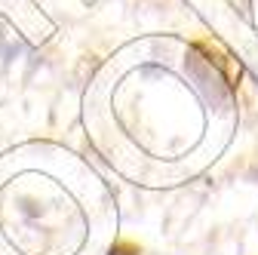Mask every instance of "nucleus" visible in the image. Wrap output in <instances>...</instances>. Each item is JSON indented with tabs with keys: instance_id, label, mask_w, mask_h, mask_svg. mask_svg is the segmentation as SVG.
Returning a JSON list of instances; mask_svg holds the SVG:
<instances>
[{
	"instance_id": "obj_1",
	"label": "nucleus",
	"mask_w": 258,
	"mask_h": 255,
	"mask_svg": "<svg viewBox=\"0 0 258 255\" xmlns=\"http://www.w3.org/2000/svg\"><path fill=\"white\" fill-rule=\"evenodd\" d=\"M184 68H187L190 80L197 83L200 95H203V99H206L212 108L228 111V105H231V89H228V83L221 80V74L209 65L206 58H200L197 52H190V55H187V61H184Z\"/></svg>"
},
{
	"instance_id": "obj_2",
	"label": "nucleus",
	"mask_w": 258,
	"mask_h": 255,
	"mask_svg": "<svg viewBox=\"0 0 258 255\" xmlns=\"http://www.w3.org/2000/svg\"><path fill=\"white\" fill-rule=\"evenodd\" d=\"M111 255H139V252H136L133 246H114V249H111Z\"/></svg>"
}]
</instances>
